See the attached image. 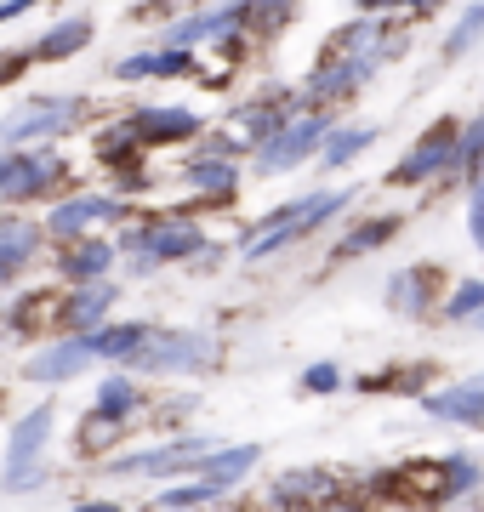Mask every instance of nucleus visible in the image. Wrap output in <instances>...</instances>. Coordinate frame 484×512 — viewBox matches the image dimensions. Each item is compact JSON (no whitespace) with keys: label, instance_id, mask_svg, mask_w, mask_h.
<instances>
[{"label":"nucleus","instance_id":"f257e3e1","mask_svg":"<svg viewBox=\"0 0 484 512\" xmlns=\"http://www.w3.org/2000/svg\"><path fill=\"white\" fill-rule=\"evenodd\" d=\"M342 205H354V188H331V194H308V200H291L280 205L268 222H257L251 234H245L240 256L245 262H262V256L285 251V245H297V239H308L314 228H325V222L342 211Z\"/></svg>","mask_w":484,"mask_h":512},{"label":"nucleus","instance_id":"f03ea898","mask_svg":"<svg viewBox=\"0 0 484 512\" xmlns=\"http://www.w3.org/2000/svg\"><path fill=\"white\" fill-rule=\"evenodd\" d=\"M114 251H126L131 274L143 279V274H154V268H166V262H188L194 251H211V245H205V234L188 217H171V222H143V228H131L126 245H114Z\"/></svg>","mask_w":484,"mask_h":512},{"label":"nucleus","instance_id":"7ed1b4c3","mask_svg":"<svg viewBox=\"0 0 484 512\" xmlns=\"http://www.w3.org/2000/svg\"><path fill=\"white\" fill-rule=\"evenodd\" d=\"M217 359V348H211V336H188V330H154L137 342V348L126 353L131 370H143V376H160V370H205Z\"/></svg>","mask_w":484,"mask_h":512},{"label":"nucleus","instance_id":"20e7f679","mask_svg":"<svg viewBox=\"0 0 484 512\" xmlns=\"http://www.w3.org/2000/svg\"><path fill=\"white\" fill-rule=\"evenodd\" d=\"M336 120L325 109H314V114H291L280 131H268L257 143V171H291V165H302V160H314L319 154V143H325V131H331Z\"/></svg>","mask_w":484,"mask_h":512},{"label":"nucleus","instance_id":"39448f33","mask_svg":"<svg viewBox=\"0 0 484 512\" xmlns=\"http://www.w3.org/2000/svg\"><path fill=\"white\" fill-rule=\"evenodd\" d=\"M57 183H63V160L52 148H35V154L0 148V200L6 205H29L40 194H52Z\"/></svg>","mask_w":484,"mask_h":512},{"label":"nucleus","instance_id":"423d86ee","mask_svg":"<svg viewBox=\"0 0 484 512\" xmlns=\"http://www.w3.org/2000/svg\"><path fill=\"white\" fill-rule=\"evenodd\" d=\"M376 69H382V63L365 57V52H319V63H314V74H308L302 97H308L314 109H331V103H342V97H354Z\"/></svg>","mask_w":484,"mask_h":512},{"label":"nucleus","instance_id":"0eeeda50","mask_svg":"<svg viewBox=\"0 0 484 512\" xmlns=\"http://www.w3.org/2000/svg\"><path fill=\"white\" fill-rule=\"evenodd\" d=\"M52 427H57V404H35V410L12 427V439H6V490H29V484L40 478L35 456L46 450Z\"/></svg>","mask_w":484,"mask_h":512},{"label":"nucleus","instance_id":"6e6552de","mask_svg":"<svg viewBox=\"0 0 484 512\" xmlns=\"http://www.w3.org/2000/svg\"><path fill=\"white\" fill-rule=\"evenodd\" d=\"M456 137H462V126H456V120H439L428 137H416V143L405 148V160L388 171V183L393 188L433 183V177H439V171H450V160H456Z\"/></svg>","mask_w":484,"mask_h":512},{"label":"nucleus","instance_id":"1a4fd4ad","mask_svg":"<svg viewBox=\"0 0 484 512\" xmlns=\"http://www.w3.org/2000/svg\"><path fill=\"white\" fill-rule=\"evenodd\" d=\"M80 97H40L29 109H18L12 120H0V148H18L29 137H52V131H69L80 120Z\"/></svg>","mask_w":484,"mask_h":512},{"label":"nucleus","instance_id":"9d476101","mask_svg":"<svg viewBox=\"0 0 484 512\" xmlns=\"http://www.w3.org/2000/svg\"><path fill=\"white\" fill-rule=\"evenodd\" d=\"M211 450V439H177V444H160V450H137V456L114 461L109 473L114 478H160V473H183Z\"/></svg>","mask_w":484,"mask_h":512},{"label":"nucleus","instance_id":"9b49d317","mask_svg":"<svg viewBox=\"0 0 484 512\" xmlns=\"http://www.w3.org/2000/svg\"><path fill=\"white\" fill-rule=\"evenodd\" d=\"M120 217H126V205L114 200V194H80V200L57 205L52 217H46V234L75 239V234H86V228H97V222H120Z\"/></svg>","mask_w":484,"mask_h":512},{"label":"nucleus","instance_id":"f8f14e48","mask_svg":"<svg viewBox=\"0 0 484 512\" xmlns=\"http://www.w3.org/2000/svg\"><path fill=\"white\" fill-rule=\"evenodd\" d=\"M245 29V6L240 0H228V6H217V12H194V18H177L166 29V46H200V40H228Z\"/></svg>","mask_w":484,"mask_h":512},{"label":"nucleus","instance_id":"ddd939ff","mask_svg":"<svg viewBox=\"0 0 484 512\" xmlns=\"http://www.w3.org/2000/svg\"><path fill=\"white\" fill-rule=\"evenodd\" d=\"M92 365V348H86V336H80V330H69V336H63V342H52V348H40L35 359H29V365H23V376H29V382H69V376H80V370Z\"/></svg>","mask_w":484,"mask_h":512},{"label":"nucleus","instance_id":"4468645a","mask_svg":"<svg viewBox=\"0 0 484 512\" xmlns=\"http://www.w3.org/2000/svg\"><path fill=\"white\" fill-rule=\"evenodd\" d=\"M200 69L188 46H166V52H131L114 63V80H188Z\"/></svg>","mask_w":484,"mask_h":512},{"label":"nucleus","instance_id":"2eb2a0df","mask_svg":"<svg viewBox=\"0 0 484 512\" xmlns=\"http://www.w3.org/2000/svg\"><path fill=\"white\" fill-rule=\"evenodd\" d=\"M40 239H46V228H35V222L6 217V211H0V285H12V279L35 262Z\"/></svg>","mask_w":484,"mask_h":512},{"label":"nucleus","instance_id":"dca6fc26","mask_svg":"<svg viewBox=\"0 0 484 512\" xmlns=\"http://www.w3.org/2000/svg\"><path fill=\"white\" fill-rule=\"evenodd\" d=\"M126 126L143 148H154V143H183V137H194V131H200V114H188V109H137V114H126Z\"/></svg>","mask_w":484,"mask_h":512},{"label":"nucleus","instance_id":"f3484780","mask_svg":"<svg viewBox=\"0 0 484 512\" xmlns=\"http://www.w3.org/2000/svg\"><path fill=\"white\" fill-rule=\"evenodd\" d=\"M428 416L439 421H462V427H484V376H473V382H456V387H439V393H428Z\"/></svg>","mask_w":484,"mask_h":512},{"label":"nucleus","instance_id":"a211bd4d","mask_svg":"<svg viewBox=\"0 0 484 512\" xmlns=\"http://www.w3.org/2000/svg\"><path fill=\"white\" fill-rule=\"evenodd\" d=\"M114 302H120V291H114L109 279H80V291L63 296V330H92V325H103Z\"/></svg>","mask_w":484,"mask_h":512},{"label":"nucleus","instance_id":"6ab92c4d","mask_svg":"<svg viewBox=\"0 0 484 512\" xmlns=\"http://www.w3.org/2000/svg\"><path fill=\"white\" fill-rule=\"evenodd\" d=\"M433 291H439V268H405L388 279V308L405 319H422L433 308Z\"/></svg>","mask_w":484,"mask_h":512},{"label":"nucleus","instance_id":"aec40b11","mask_svg":"<svg viewBox=\"0 0 484 512\" xmlns=\"http://www.w3.org/2000/svg\"><path fill=\"white\" fill-rule=\"evenodd\" d=\"M291 109H297V97L291 92H280V86H268V92L257 97V103H245L240 109V126H245V143L257 148L268 131H280L285 120H291Z\"/></svg>","mask_w":484,"mask_h":512},{"label":"nucleus","instance_id":"412c9836","mask_svg":"<svg viewBox=\"0 0 484 512\" xmlns=\"http://www.w3.org/2000/svg\"><path fill=\"white\" fill-rule=\"evenodd\" d=\"M183 177H188V188H194V194L228 205V200H234V188H240V165L228 160V154H211V160H188Z\"/></svg>","mask_w":484,"mask_h":512},{"label":"nucleus","instance_id":"4be33fe9","mask_svg":"<svg viewBox=\"0 0 484 512\" xmlns=\"http://www.w3.org/2000/svg\"><path fill=\"white\" fill-rule=\"evenodd\" d=\"M257 461H262L257 444H234V450H217V444H211V450L194 461V473L211 478V484H223V490H234V484H240L251 467H257Z\"/></svg>","mask_w":484,"mask_h":512},{"label":"nucleus","instance_id":"5701e85b","mask_svg":"<svg viewBox=\"0 0 484 512\" xmlns=\"http://www.w3.org/2000/svg\"><path fill=\"white\" fill-rule=\"evenodd\" d=\"M0 325H6V330H18V336H40V330L63 325V302H57L52 291H29V296L18 302V308H6V313H0Z\"/></svg>","mask_w":484,"mask_h":512},{"label":"nucleus","instance_id":"b1692460","mask_svg":"<svg viewBox=\"0 0 484 512\" xmlns=\"http://www.w3.org/2000/svg\"><path fill=\"white\" fill-rule=\"evenodd\" d=\"M114 256H120V251H114L109 239H75L69 251L57 256V274L75 279V285H80V279H103L114 268Z\"/></svg>","mask_w":484,"mask_h":512},{"label":"nucleus","instance_id":"393cba45","mask_svg":"<svg viewBox=\"0 0 484 512\" xmlns=\"http://www.w3.org/2000/svg\"><path fill=\"white\" fill-rule=\"evenodd\" d=\"M137 404H143V387L126 382V376H109V382L97 387V410L86 416V433H97V427H114V421H126Z\"/></svg>","mask_w":484,"mask_h":512},{"label":"nucleus","instance_id":"a878e982","mask_svg":"<svg viewBox=\"0 0 484 512\" xmlns=\"http://www.w3.org/2000/svg\"><path fill=\"white\" fill-rule=\"evenodd\" d=\"M274 507H308V501H336V478L308 467V473H285L274 490H268Z\"/></svg>","mask_w":484,"mask_h":512},{"label":"nucleus","instance_id":"bb28decb","mask_svg":"<svg viewBox=\"0 0 484 512\" xmlns=\"http://www.w3.org/2000/svg\"><path fill=\"white\" fill-rule=\"evenodd\" d=\"M371 143H376V126H331L325 143H319V165L325 171H342V165L354 160V154H365Z\"/></svg>","mask_w":484,"mask_h":512},{"label":"nucleus","instance_id":"cd10ccee","mask_svg":"<svg viewBox=\"0 0 484 512\" xmlns=\"http://www.w3.org/2000/svg\"><path fill=\"white\" fill-rule=\"evenodd\" d=\"M80 336H86L92 359H120L126 365V353L149 336V325H92V330H80Z\"/></svg>","mask_w":484,"mask_h":512},{"label":"nucleus","instance_id":"c85d7f7f","mask_svg":"<svg viewBox=\"0 0 484 512\" xmlns=\"http://www.w3.org/2000/svg\"><path fill=\"white\" fill-rule=\"evenodd\" d=\"M86 40H92V18H63V23H52V29H46V40L35 46V57L63 63V57H75Z\"/></svg>","mask_w":484,"mask_h":512},{"label":"nucleus","instance_id":"c756f323","mask_svg":"<svg viewBox=\"0 0 484 512\" xmlns=\"http://www.w3.org/2000/svg\"><path fill=\"white\" fill-rule=\"evenodd\" d=\"M97 160L114 165V171H131V160H143V143L131 137L126 120H120V126H109L103 137H97Z\"/></svg>","mask_w":484,"mask_h":512},{"label":"nucleus","instance_id":"7c9ffc66","mask_svg":"<svg viewBox=\"0 0 484 512\" xmlns=\"http://www.w3.org/2000/svg\"><path fill=\"white\" fill-rule=\"evenodd\" d=\"M399 234V217H376V222H359L354 234L336 245V256H365V251H376V245H388V239Z\"/></svg>","mask_w":484,"mask_h":512},{"label":"nucleus","instance_id":"2f4dec72","mask_svg":"<svg viewBox=\"0 0 484 512\" xmlns=\"http://www.w3.org/2000/svg\"><path fill=\"white\" fill-rule=\"evenodd\" d=\"M479 478H484L479 456H445V501L473 495V490H479Z\"/></svg>","mask_w":484,"mask_h":512},{"label":"nucleus","instance_id":"473e14b6","mask_svg":"<svg viewBox=\"0 0 484 512\" xmlns=\"http://www.w3.org/2000/svg\"><path fill=\"white\" fill-rule=\"evenodd\" d=\"M479 40H484V0H473V6L462 12V23H456V29L445 35V57H462V52H473Z\"/></svg>","mask_w":484,"mask_h":512},{"label":"nucleus","instance_id":"72a5a7b5","mask_svg":"<svg viewBox=\"0 0 484 512\" xmlns=\"http://www.w3.org/2000/svg\"><path fill=\"white\" fill-rule=\"evenodd\" d=\"M422 382H428V370L399 365V370H371L359 387H365V393H422Z\"/></svg>","mask_w":484,"mask_h":512},{"label":"nucleus","instance_id":"f704fd0d","mask_svg":"<svg viewBox=\"0 0 484 512\" xmlns=\"http://www.w3.org/2000/svg\"><path fill=\"white\" fill-rule=\"evenodd\" d=\"M217 495H228V490L211 484V478H200V484H171V490L160 495V507H205V501H217Z\"/></svg>","mask_w":484,"mask_h":512},{"label":"nucleus","instance_id":"c9c22d12","mask_svg":"<svg viewBox=\"0 0 484 512\" xmlns=\"http://www.w3.org/2000/svg\"><path fill=\"white\" fill-rule=\"evenodd\" d=\"M450 165H462V171H479V165H484V109H479V120L456 137V160H450Z\"/></svg>","mask_w":484,"mask_h":512},{"label":"nucleus","instance_id":"e433bc0d","mask_svg":"<svg viewBox=\"0 0 484 512\" xmlns=\"http://www.w3.org/2000/svg\"><path fill=\"white\" fill-rule=\"evenodd\" d=\"M479 308H484V279H462V285L445 296V313H450V319H473Z\"/></svg>","mask_w":484,"mask_h":512},{"label":"nucleus","instance_id":"4c0bfd02","mask_svg":"<svg viewBox=\"0 0 484 512\" xmlns=\"http://www.w3.org/2000/svg\"><path fill=\"white\" fill-rule=\"evenodd\" d=\"M336 387H342V370H336L331 359H325V365H308V370H302V393H336Z\"/></svg>","mask_w":484,"mask_h":512},{"label":"nucleus","instance_id":"58836bf2","mask_svg":"<svg viewBox=\"0 0 484 512\" xmlns=\"http://www.w3.org/2000/svg\"><path fill=\"white\" fill-rule=\"evenodd\" d=\"M467 228H473V245L484 251V177H473V194H467Z\"/></svg>","mask_w":484,"mask_h":512},{"label":"nucleus","instance_id":"ea45409f","mask_svg":"<svg viewBox=\"0 0 484 512\" xmlns=\"http://www.w3.org/2000/svg\"><path fill=\"white\" fill-rule=\"evenodd\" d=\"M29 63H35V52H0V86H6V80H18Z\"/></svg>","mask_w":484,"mask_h":512},{"label":"nucleus","instance_id":"a19ab883","mask_svg":"<svg viewBox=\"0 0 484 512\" xmlns=\"http://www.w3.org/2000/svg\"><path fill=\"white\" fill-rule=\"evenodd\" d=\"M171 6H183V0H143L137 12H131V23H149V18H166Z\"/></svg>","mask_w":484,"mask_h":512},{"label":"nucleus","instance_id":"79ce46f5","mask_svg":"<svg viewBox=\"0 0 484 512\" xmlns=\"http://www.w3.org/2000/svg\"><path fill=\"white\" fill-rule=\"evenodd\" d=\"M365 12H388V6H416V12H433L439 0H359Z\"/></svg>","mask_w":484,"mask_h":512},{"label":"nucleus","instance_id":"37998d69","mask_svg":"<svg viewBox=\"0 0 484 512\" xmlns=\"http://www.w3.org/2000/svg\"><path fill=\"white\" fill-rule=\"evenodd\" d=\"M29 6H35V0H6V6H0V23H12V18H23V12H29Z\"/></svg>","mask_w":484,"mask_h":512},{"label":"nucleus","instance_id":"c03bdc74","mask_svg":"<svg viewBox=\"0 0 484 512\" xmlns=\"http://www.w3.org/2000/svg\"><path fill=\"white\" fill-rule=\"evenodd\" d=\"M473 319H479V325H484V308H479V313H473Z\"/></svg>","mask_w":484,"mask_h":512}]
</instances>
